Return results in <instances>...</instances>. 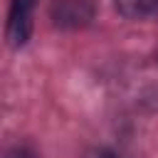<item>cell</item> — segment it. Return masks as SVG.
Masks as SVG:
<instances>
[{
	"instance_id": "cell-1",
	"label": "cell",
	"mask_w": 158,
	"mask_h": 158,
	"mask_svg": "<svg viewBox=\"0 0 158 158\" xmlns=\"http://www.w3.org/2000/svg\"><path fill=\"white\" fill-rule=\"evenodd\" d=\"M49 15H52V22L57 27L79 30L94 20L96 5H94V0H52Z\"/></svg>"
},
{
	"instance_id": "cell-2",
	"label": "cell",
	"mask_w": 158,
	"mask_h": 158,
	"mask_svg": "<svg viewBox=\"0 0 158 158\" xmlns=\"http://www.w3.org/2000/svg\"><path fill=\"white\" fill-rule=\"evenodd\" d=\"M37 0H12L10 5V20H7V40L20 47L30 40L32 32V10Z\"/></svg>"
},
{
	"instance_id": "cell-3",
	"label": "cell",
	"mask_w": 158,
	"mask_h": 158,
	"mask_svg": "<svg viewBox=\"0 0 158 158\" xmlns=\"http://www.w3.org/2000/svg\"><path fill=\"white\" fill-rule=\"evenodd\" d=\"M116 7L123 17H131V20L158 15V0H116Z\"/></svg>"
},
{
	"instance_id": "cell-4",
	"label": "cell",
	"mask_w": 158,
	"mask_h": 158,
	"mask_svg": "<svg viewBox=\"0 0 158 158\" xmlns=\"http://www.w3.org/2000/svg\"><path fill=\"white\" fill-rule=\"evenodd\" d=\"M2 158H37V153L30 151V148H25V146H15V148H10Z\"/></svg>"
},
{
	"instance_id": "cell-5",
	"label": "cell",
	"mask_w": 158,
	"mask_h": 158,
	"mask_svg": "<svg viewBox=\"0 0 158 158\" xmlns=\"http://www.w3.org/2000/svg\"><path fill=\"white\" fill-rule=\"evenodd\" d=\"M84 158H121V156L114 153L111 148H94V151H89Z\"/></svg>"
}]
</instances>
